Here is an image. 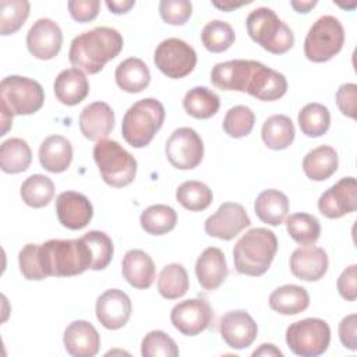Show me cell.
Segmentation results:
<instances>
[{"mask_svg": "<svg viewBox=\"0 0 357 357\" xmlns=\"http://www.w3.org/2000/svg\"><path fill=\"white\" fill-rule=\"evenodd\" d=\"M213 319V311L204 298H188L177 303L170 311L173 326L185 336H197L204 332Z\"/></svg>", "mask_w": 357, "mask_h": 357, "instance_id": "7c38bea8", "label": "cell"}, {"mask_svg": "<svg viewBox=\"0 0 357 357\" xmlns=\"http://www.w3.org/2000/svg\"><path fill=\"white\" fill-rule=\"evenodd\" d=\"M114 127V112L105 102L86 105L79 113L81 134L89 141L106 139Z\"/></svg>", "mask_w": 357, "mask_h": 357, "instance_id": "603a6c76", "label": "cell"}, {"mask_svg": "<svg viewBox=\"0 0 357 357\" xmlns=\"http://www.w3.org/2000/svg\"><path fill=\"white\" fill-rule=\"evenodd\" d=\"M319 212L329 219H339L357 209V183L349 176L329 187L318 199Z\"/></svg>", "mask_w": 357, "mask_h": 357, "instance_id": "5bb4252c", "label": "cell"}, {"mask_svg": "<svg viewBox=\"0 0 357 357\" xmlns=\"http://www.w3.org/2000/svg\"><path fill=\"white\" fill-rule=\"evenodd\" d=\"M289 236L300 245H311L317 243L321 234V225L317 216L305 212L291 213L286 219Z\"/></svg>", "mask_w": 357, "mask_h": 357, "instance_id": "f35d334b", "label": "cell"}, {"mask_svg": "<svg viewBox=\"0 0 357 357\" xmlns=\"http://www.w3.org/2000/svg\"><path fill=\"white\" fill-rule=\"evenodd\" d=\"M63 45L61 28L50 18H39L26 33V47L39 60L56 57Z\"/></svg>", "mask_w": 357, "mask_h": 357, "instance_id": "9a60e30c", "label": "cell"}, {"mask_svg": "<svg viewBox=\"0 0 357 357\" xmlns=\"http://www.w3.org/2000/svg\"><path fill=\"white\" fill-rule=\"evenodd\" d=\"M356 102H357V85L347 82L342 84L336 91V105L342 114L356 119Z\"/></svg>", "mask_w": 357, "mask_h": 357, "instance_id": "681fc988", "label": "cell"}, {"mask_svg": "<svg viewBox=\"0 0 357 357\" xmlns=\"http://www.w3.org/2000/svg\"><path fill=\"white\" fill-rule=\"evenodd\" d=\"M220 336L226 344L236 350L251 346L258 333L254 318L244 310H233L220 318Z\"/></svg>", "mask_w": 357, "mask_h": 357, "instance_id": "2e32d148", "label": "cell"}, {"mask_svg": "<svg viewBox=\"0 0 357 357\" xmlns=\"http://www.w3.org/2000/svg\"><path fill=\"white\" fill-rule=\"evenodd\" d=\"M339 166L337 152L329 145H319L311 149L303 159V170L312 181L328 180Z\"/></svg>", "mask_w": 357, "mask_h": 357, "instance_id": "f1b7e54d", "label": "cell"}, {"mask_svg": "<svg viewBox=\"0 0 357 357\" xmlns=\"http://www.w3.org/2000/svg\"><path fill=\"white\" fill-rule=\"evenodd\" d=\"M18 265H20V271L25 279H28V280L45 279L40 272L38 257H36V244H25L21 248V251L18 254Z\"/></svg>", "mask_w": 357, "mask_h": 357, "instance_id": "7dc6e473", "label": "cell"}, {"mask_svg": "<svg viewBox=\"0 0 357 357\" xmlns=\"http://www.w3.org/2000/svg\"><path fill=\"white\" fill-rule=\"evenodd\" d=\"M68 11L77 22H89L98 17L100 1L99 0H70Z\"/></svg>", "mask_w": 357, "mask_h": 357, "instance_id": "c3c4849f", "label": "cell"}, {"mask_svg": "<svg viewBox=\"0 0 357 357\" xmlns=\"http://www.w3.org/2000/svg\"><path fill=\"white\" fill-rule=\"evenodd\" d=\"M344 29L333 15L319 17L308 29L304 39V54L312 63H325L343 47Z\"/></svg>", "mask_w": 357, "mask_h": 357, "instance_id": "ba28073f", "label": "cell"}, {"mask_svg": "<svg viewBox=\"0 0 357 357\" xmlns=\"http://www.w3.org/2000/svg\"><path fill=\"white\" fill-rule=\"evenodd\" d=\"M93 159L103 181L110 187L121 188L134 181L137 160L117 141H98L93 146Z\"/></svg>", "mask_w": 357, "mask_h": 357, "instance_id": "52a82bcc", "label": "cell"}, {"mask_svg": "<svg viewBox=\"0 0 357 357\" xmlns=\"http://www.w3.org/2000/svg\"><path fill=\"white\" fill-rule=\"evenodd\" d=\"M255 63V60L243 59L218 63L212 67L211 82L222 91L245 92Z\"/></svg>", "mask_w": 357, "mask_h": 357, "instance_id": "ffe728a7", "label": "cell"}, {"mask_svg": "<svg viewBox=\"0 0 357 357\" xmlns=\"http://www.w3.org/2000/svg\"><path fill=\"white\" fill-rule=\"evenodd\" d=\"M289 265L296 278L305 282H317L326 273L329 259L324 248L311 244L296 248L291 252Z\"/></svg>", "mask_w": 357, "mask_h": 357, "instance_id": "d6986e66", "label": "cell"}, {"mask_svg": "<svg viewBox=\"0 0 357 357\" xmlns=\"http://www.w3.org/2000/svg\"><path fill=\"white\" fill-rule=\"evenodd\" d=\"M250 1H241V3H236V1H230V0H225V1H212V4L219 8V10H223V11H231L234 8H238L244 4H248Z\"/></svg>", "mask_w": 357, "mask_h": 357, "instance_id": "9f6ffc18", "label": "cell"}, {"mask_svg": "<svg viewBox=\"0 0 357 357\" xmlns=\"http://www.w3.org/2000/svg\"><path fill=\"white\" fill-rule=\"evenodd\" d=\"M73 160V145L63 135H50L39 146V162L50 173L66 172Z\"/></svg>", "mask_w": 357, "mask_h": 357, "instance_id": "4316f807", "label": "cell"}, {"mask_svg": "<svg viewBox=\"0 0 357 357\" xmlns=\"http://www.w3.org/2000/svg\"><path fill=\"white\" fill-rule=\"evenodd\" d=\"M178 353L176 342L163 331H151L141 343L144 357H177Z\"/></svg>", "mask_w": 357, "mask_h": 357, "instance_id": "f6af8a7d", "label": "cell"}, {"mask_svg": "<svg viewBox=\"0 0 357 357\" xmlns=\"http://www.w3.org/2000/svg\"><path fill=\"white\" fill-rule=\"evenodd\" d=\"M22 201L31 208H43L54 197V183L45 174H32L21 185Z\"/></svg>", "mask_w": 357, "mask_h": 357, "instance_id": "74e56055", "label": "cell"}, {"mask_svg": "<svg viewBox=\"0 0 357 357\" xmlns=\"http://www.w3.org/2000/svg\"><path fill=\"white\" fill-rule=\"evenodd\" d=\"M123 278L135 289H149L155 280L156 269L152 258L142 250H128L121 261Z\"/></svg>", "mask_w": 357, "mask_h": 357, "instance_id": "d4e9b609", "label": "cell"}, {"mask_svg": "<svg viewBox=\"0 0 357 357\" xmlns=\"http://www.w3.org/2000/svg\"><path fill=\"white\" fill-rule=\"evenodd\" d=\"M114 78L119 88L124 92L138 93L149 85L151 73L141 59L128 57L116 67Z\"/></svg>", "mask_w": 357, "mask_h": 357, "instance_id": "f546056e", "label": "cell"}, {"mask_svg": "<svg viewBox=\"0 0 357 357\" xmlns=\"http://www.w3.org/2000/svg\"><path fill=\"white\" fill-rule=\"evenodd\" d=\"M183 107L194 119H211L220 107L219 96L206 86H194L187 91L183 99Z\"/></svg>", "mask_w": 357, "mask_h": 357, "instance_id": "836d02e7", "label": "cell"}, {"mask_svg": "<svg viewBox=\"0 0 357 357\" xmlns=\"http://www.w3.org/2000/svg\"><path fill=\"white\" fill-rule=\"evenodd\" d=\"M31 4L26 0L0 1V33L11 35L17 32L29 15Z\"/></svg>", "mask_w": 357, "mask_h": 357, "instance_id": "7bdbcfd3", "label": "cell"}, {"mask_svg": "<svg viewBox=\"0 0 357 357\" xmlns=\"http://www.w3.org/2000/svg\"><path fill=\"white\" fill-rule=\"evenodd\" d=\"M290 6L297 11V13H308L311 8H314L317 6V0H311V1H301V0H291Z\"/></svg>", "mask_w": 357, "mask_h": 357, "instance_id": "11a10c76", "label": "cell"}, {"mask_svg": "<svg viewBox=\"0 0 357 357\" xmlns=\"http://www.w3.org/2000/svg\"><path fill=\"white\" fill-rule=\"evenodd\" d=\"M245 26L250 38L269 53L283 54L294 45L293 31L269 7L252 10L245 20Z\"/></svg>", "mask_w": 357, "mask_h": 357, "instance_id": "8992f818", "label": "cell"}, {"mask_svg": "<svg viewBox=\"0 0 357 357\" xmlns=\"http://www.w3.org/2000/svg\"><path fill=\"white\" fill-rule=\"evenodd\" d=\"M255 124L254 112L244 105L233 106L227 110L223 119V131L231 138H243L247 137Z\"/></svg>", "mask_w": 357, "mask_h": 357, "instance_id": "ee69618b", "label": "cell"}, {"mask_svg": "<svg viewBox=\"0 0 357 357\" xmlns=\"http://www.w3.org/2000/svg\"><path fill=\"white\" fill-rule=\"evenodd\" d=\"M356 325H357V317L356 314H350L347 317H344L340 324H339V337L342 344L351 350L356 351L357 350V331H356Z\"/></svg>", "mask_w": 357, "mask_h": 357, "instance_id": "816d5d0a", "label": "cell"}, {"mask_svg": "<svg viewBox=\"0 0 357 357\" xmlns=\"http://www.w3.org/2000/svg\"><path fill=\"white\" fill-rule=\"evenodd\" d=\"M121 33L110 26H96L75 36L70 45L68 60L74 68L98 74L107 61L121 52Z\"/></svg>", "mask_w": 357, "mask_h": 357, "instance_id": "6da1fadb", "label": "cell"}, {"mask_svg": "<svg viewBox=\"0 0 357 357\" xmlns=\"http://www.w3.org/2000/svg\"><path fill=\"white\" fill-rule=\"evenodd\" d=\"M236 39L231 25L222 20L209 21L201 32L202 45L212 53H222L227 50Z\"/></svg>", "mask_w": 357, "mask_h": 357, "instance_id": "60d3db41", "label": "cell"}, {"mask_svg": "<svg viewBox=\"0 0 357 357\" xmlns=\"http://www.w3.org/2000/svg\"><path fill=\"white\" fill-rule=\"evenodd\" d=\"M229 269L225 254L218 247L205 248L195 262L198 283L205 290H216L227 278Z\"/></svg>", "mask_w": 357, "mask_h": 357, "instance_id": "cb8c5ba5", "label": "cell"}, {"mask_svg": "<svg viewBox=\"0 0 357 357\" xmlns=\"http://www.w3.org/2000/svg\"><path fill=\"white\" fill-rule=\"evenodd\" d=\"M63 343L73 357H93L100 347V335L91 322L78 319L66 328Z\"/></svg>", "mask_w": 357, "mask_h": 357, "instance_id": "7402d4cb", "label": "cell"}, {"mask_svg": "<svg viewBox=\"0 0 357 357\" xmlns=\"http://www.w3.org/2000/svg\"><path fill=\"white\" fill-rule=\"evenodd\" d=\"M153 63L166 77L178 79L194 70L197 64V53L187 42L178 38H169L156 46Z\"/></svg>", "mask_w": 357, "mask_h": 357, "instance_id": "30bf717a", "label": "cell"}, {"mask_svg": "<svg viewBox=\"0 0 357 357\" xmlns=\"http://www.w3.org/2000/svg\"><path fill=\"white\" fill-rule=\"evenodd\" d=\"M141 227L152 236H162L172 231L177 223L176 211L165 204L148 206L139 216Z\"/></svg>", "mask_w": 357, "mask_h": 357, "instance_id": "e575fe53", "label": "cell"}, {"mask_svg": "<svg viewBox=\"0 0 357 357\" xmlns=\"http://www.w3.org/2000/svg\"><path fill=\"white\" fill-rule=\"evenodd\" d=\"M45 102L42 85L31 78L8 75L0 84V110L4 135L13 124L14 116H28L36 113Z\"/></svg>", "mask_w": 357, "mask_h": 357, "instance_id": "3957f363", "label": "cell"}, {"mask_svg": "<svg viewBox=\"0 0 357 357\" xmlns=\"http://www.w3.org/2000/svg\"><path fill=\"white\" fill-rule=\"evenodd\" d=\"M254 357L257 356H283V353L272 343H264L252 353Z\"/></svg>", "mask_w": 357, "mask_h": 357, "instance_id": "db71d44e", "label": "cell"}, {"mask_svg": "<svg viewBox=\"0 0 357 357\" xmlns=\"http://www.w3.org/2000/svg\"><path fill=\"white\" fill-rule=\"evenodd\" d=\"M131 300L130 297L119 289H109L103 291L95 305V312L98 321L110 331L123 328L131 317Z\"/></svg>", "mask_w": 357, "mask_h": 357, "instance_id": "e0dca14e", "label": "cell"}, {"mask_svg": "<svg viewBox=\"0 0 357 357\" xmlns=\"http://www.w3.org/2000/svg\"><path fill=\"white\" fill-rule=\"evenodd\" d=\"M357 265L353 264L347 266L340 276L337 278V291L339 294L347 300V301H354L357 297Z\"/></svg>", "mask_w": 357, "mask_h": 357, "instance_id": "f907efd6", "label": "cell"}, {"mask_svg": "<svg viewBox=\"0 0 357 357\" xmlns=\"http://www.w3.org/2000/svg\"><path fill=\"white\" fill-rule=\"evenodd\" d=\"M176 199L183 208L198 212L206 209L212 204L213 194L205 183L188 180L177 187Z\"/></svg>", "mask_w": 357, "mask_h": 357, "instance_id": "ab89813d", "label": "cell"}, {"mask_svg": "<svg viewBox=\"0 0 357 357\" xmlns=\"http://www.w3.org/2000/svg\"><path fill=\"white\" fill-rule=\"evenodd\" d=\"M286 91L287 81L282 73L272 70L259 61L255 63L245 89L247 93L264 102H273L280 99Z\"/></svg>", "mask_w": 357, "mask_h": 357, "instance_id": "44dd1931", "label": "cell"}, {"mask_svg": "<svg viewBox=\"0 0 357 357\" xmlns=\"http://www.w3.org/2000/svg\"><path fill=\"white\" fill-rule=\"evenodd\" d=\"M298 126L301 132L310 138L324 135L331 126L329 109L318 102L307 103L298 112Z\"/></svg>", "mask_w": 357, "mask_h": 357, "instance_id": "8d00e7d4", "label": "cell"}, {"mask_svg": "<svg viewBox=\"0 0 357 357\" xmlns=\"http://www.w3.org/2000/svg\"><path fill=\"white\" fill-rule=\"evenodd\" d=\"M36 257L43 278L47 276H75L91 269V254L79 238H52L43 244H36Z\"/></svg>", "mask_w": 357, "mask_h": 357, "instance_id": "7a4b0ae2", "label": "cell"}, {"mask_svg": "<svg viewBox=\"0 0 357 357\" xmlns=\"http://www.w3.org/2000/svg\"><path fill=\"white\" fill-rule=\"evenodd\" d=\"M159 14L166 24L183 25L192 14V4L188 0H162Z\"/></svg>", "mask_w": 357, "mask_h": 357, "instance_id": "bcb514c9", "label": "cell"}, {"mask_svg": "<svg viewBox=\"0 0 357 357\" xmlns=\"http://www.w3.org/2000/svg\"><path fill=\"white\" fill-rule=\"evenodd\" d=\"M278 251V238L272 230L254 227L245 231L234 245V268L241 275H264Z\"/></svg>", "mask_w": 357, "mask_h": 357, "instance_id": "277c9868", "label": "cell"}, {"mask_svg": "<svg viewBox=\"0 0 357 357\" xmlns=\"http://www.w3.org/2000/svg\"><path fill=\"white\" fill-rule=\"evenodd\" d=\"M331 342V328L319 318H305L290 324L286 329L289 349L300 357H317L326 351Z\"/></svg>", "mask_w": 357, "mask_h": 357, "instance_id": "9c48e42d", "label": "cell"}, {"mask_svg": "<svg viewBox=\"0 0 357 357\" xmlns=\"http://www.w3.org/2000/svg\"><path fill=\"white\" fill-rule=\"evenodd\" d=\"M165 153L170 165L178 170L195 169L204 158V142L199 134L190 127L174 130L166 141Z\"/></svg>", "mask_w": 357, "mask_h": 357, "instance_id": "8fae6325", "label": "cell"}, {"mask_svg": "<svg viewBox=\"0 0 357 357\" xmlns=\"http://www.w3.org/2000/svg\"><path fill=\"white\" fill-rule=\"evenodd\" d=\"M56 213L59 222L70 229H84L93 216V206L91 201L81 192L64 191L56 198Z\"/></svg>", "mask_w": 357, "mask_h": 357, "instance_id": "ac0fdd59", "label": "cell"}, {"mask_svg": "<svg viewBox=\"0 0 357 357\" xmlns=\"http://www.w3.org/2000/svg\"><path fill=\"white\" fill-rule=\"evenodd\" d=\"M163 121V105L153 98L141 99L131 105L123 117V138L132 148H144L162 128Z\"/></svg>", "mask_w": 357, "mask_h": 357, "instance_id": "5b68a950", "label": "cell"}, {"mask_svg": "<svg viewBox=\"0 0 357 357\" xmlns=\"http://www.w3.org/2000/svg\"><path fill=\"white\" fill-rule=\"evenodd\" d=\"M32 162V151L22 138H8L0 146V167L4 173L25 172Z\"/></svg>", "mask_w": 357, "mask_h": 357, "instance_id": "d6a6232c", "label": "cell"}, {"mask_svg": "<svg viewBox=\"0 0 357 357\" xmlns=\"http://www.w3.org/2000/svg\"><path fill=\"white\" fill-rule=\"evenodd\" d=\"M190 287L188 273L181 264L166 265L158 278V291L163 298L176 300L183 297Z\"/></svg>", "mask_w": 357, "mask_h": 357, "instance_id": "d590c367", "label": "cell"}, {"mask_svg": "<svg viewBox=\"0 0 357 357\" xmlns=\"http://www.w3.org/2000/svg\"><path fill=\"white\" fill-rule=\"evenodd\" d=\"M107 8L113 13V14H126L127 11H130L131 7L135 6L134 0H123V1H106Z\"/></svg>", "mask_w": 357, "mask_h": 357, "instance_id": "f5cc1de1", "label": "cell"}, {"mask_svg": "<svg viewBox=\"0 0 357 357\" xmlns=\"http://www.w3.org/2000/svg\"><path fill=\"white\" fill-rule=\"evenodd\" d=\"M310 305L308 291L298 284H283L269 296V307L282 315H296Z\"/></svg>", "mask_w": 357, "mask_h": 357, "instance_id": "4dcf8cb0", "label": "cell"}, {"mask_svg": "<svg viewBox=\"0 0 357 357\" xmlns=\"http://www.w3.org/2000/svg\"><path fill=\"white\" fill-rule=\"evenodd\" d=\"M250 225V216L243 205L237 202H223L218 211L205 220L204 229L208 236L229 241Z\"/></svg>", "mask_w": 357, "mask_h": 357, "instance_id": "4fadbf2b", "label": "cell"}, {"mask_svg": "<svg viewBox=\"0 0 357 357\" xmlns=\"http://www.w3.org/2000/svg\"><path fill=\"white\" fill-rule=\"evenodd\" d=\"M264 144L273 151H282L289 148L296 137L294 124L286 114H273L268 117L261 130Z\"/></svg>", "mask_w": 357, "mask_h": 357, "instance_id": "1f68e13d", "label": "cell"}, {"mask_svg": "<svg viewBox=\"0 0 357 357\" xmlns=\"http://www.w3.org/2000/svg\"><path fill=\"white\" fill-rule=\"evenodd\" d=\"M81 238L86 244L91 254V259H92L91 269L92 271L105 269L110 264L114 252L112 238L105 231H100V230H89Z\"/></svg>", "mask_w": 357, "mask_h": 357, "instance_id": "b9f144b4", "label": "cell"}, {"mask_svg": "<svg viewBox=\"0 0 357 357\" xmlns=\"http://www.w3.org/2000/svg\"><path fill=\"white\" fill-rule=\"evenodd\" d=\"M53 91L60 103L75 106L88 96L89 82L84 71L78 68H67L56 77Z\"/></svg>", "mask_w": 357, "mask_h": 357, "instance_id": "484cf974", "label": "cell"}, {"mask_svg": "<svg viewBox=\"0 0 357 357\" xmlns=\"http://www.w3.org/2000/svg\"><path fill=\"white\" fill-rule=\"evenodd\" d=\"M257 218L271 226H279L289 213V198L279 190L268 188L258 194L254 204Z\"/></svg>", "mask_w": 357, "mask_h": 357, "instance_id": "83f0119b", "label": "cell"}]
</instances>
